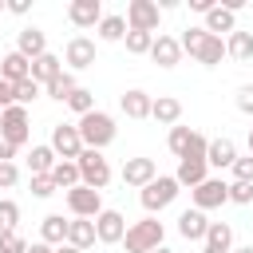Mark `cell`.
Masks as SVG:
<instances>
[{
	"instance_id": "6da1fadb",
	"label": "cell",
	"mask_w": 253,
	"mask_h": 253,
	"mask_svg": "<svg viewBox=\"0 0 253 253\" xmlns=\"http://www.w3.org/2000/svg\"><path fill=\"white\" fill-rule=\"evenodd\" d=\"M79 138H83V146L87 150H103V146H111L115 142V134H119V126H115V119L107 115V111H91V115H83L79 123Z\"/></svg>"
},
{
	"instance_id": "7a4b0ae2",
	"label": "cell",
	"mask_w": 253,
	"mask_h": 253,
	"mask_svg": "<svg viewBox=\"0 0 253 253\" xmlns=\"http://www.w3.org/2000/svg\"><path fill=\"white\" fill-rule=\"evenodd\" d=\"M162 241H166V225H162L158 217H138V221H130L126 233H123L126 253H150V249H158Z\"/></svg>"
},
{
	"instance_id": "3957f363",
	"label": "cell",
	"mask_w": 253,
	"mask_h": 253,
	"mask_svg": "<svg viewBox=\"0 0 253 253\" xmlns=\"http://www.w3.org/2000/svg\"><path fill=\"white\" fill-rule=\"evenodd\" d=\"M75 166H79V186H91V190H99V194H103V190L111 186V178H115V174H111V162L103 158V150H87V146H83V154L75 158Z\"/></svg>"
},
{
	"instance_id": "277c9868",
	"label": "cell",
	"mask_w": 253,
	"mask_h": 253,
	"mask_svg": "<svg viewBox=\"0 0 253 253\" xmlns=\"http://www.w3.org/2000/svg\"><path fill=\"white\" fill-rule=\"evenodd\" d=\"M178 194H182V186L174 182V174H158L150 186H142V190H138V202H142L146 217H154V213H162Z\"/></svg>"
},
{
	"instance_id": "5b68a950",
	"label": "cell",
	"mask_w": 253,
	"mask_h": 253,
	"mask_svg": "<svg viewBox=\"0 0 253 253\" xmlns=\"http://www.w3.org/2000/svg\"><path fill=\"white\" fill-rule=\"evenodd\" d=\"M0 134L20 150V146H28V138H32V119H28V107H20V103H12V107H4L0 111Z\"/></svg>"
},
{
	"instance_id": "8992f818",
	"label": "cell",
	"mask_w": 253,
	"mask_h": 253,
	"mask_svg": "<svg viewBox=\"0 0 253 253\" xmlns=\"http://www.w3.org/2000/svg\"><path fill=\"white\" fill-rule=\"evenodd\" d=\"M63 202H67V213H71V217L95 221V217L103 213V194L91 190V186H71V190L63 194Z\"/></svg>"
},
{
	"instance_id": "52a82bcc",
	"label": "cell",
	"mask_w": 253,
	"mask_h": 253,
	"mask_svg": "<svg viewBox=\"0 0 253 253\" xmlns=\"http://www.w3.org/2000/svg\"><path fill=\"white\" fill-rule=\"evenodd\" d=\"M158 20H162V8L154 0H130L126 4V28L130 32H150L158 36Z\"/></svg>"
},
{
	"instance_id": "ba28073f",
	"label": "cell",
	"mask_w": 253,
	"mask_h": 253,
	"mask_svg": "<svg viewBox=\"0 0 253 253\" xmlns=\"http://www.w3.org/2000/svg\"><path fill=\"white\" fill-rule=\"evenodd\" d=\"M47 146L55 150V158H67V162H75V158L83 154L79 126H75V123H55V126H51V142H47Z\"/></svg>"
},
{
	"instance_id": "9c48e42d",
	"label": "cell",
	"mask_w": 253,
	"mask_h": 253,
	"mask_svg": "<svg viewBox=\"0 0 253 253\" xmlns=\"http://www.w3.org/2000/svg\"><path fill=\"white\" fill-rule=\"evenodd\" d=\"M190 198H194V210L210 213V210H217V206L229 202V182H225V178H206L202 186L190 190Z\"/></svg>"
},
{
	"instance_id": "30bf717a",
	"label": "cell",
	"mask_w": 253,
	"mask_h": 253,
	"mask_svg": "<svg viewBox=\"0 0 253 253\" xmlns=\"http://www.w3.org/2000/svg\"><path fill=\"white\" fill-rule=\"evenodd\" d=\"M63 63H67L71 75L95 67V40H91V36H71L67 47H63Z\"/></svg>"
},
{
	"instance_id": "8fae6325",
	"label": "cell",
	"mask_w": 253,
	"mask_h": 253,
	"mask_svg": "<svg viewBox=\"0 0 253 253\" xmlns=\"http://www.w3.org/2000/svg\"><path fill=\"white\" fill-rule=\"evenodd\" d=\"M123 233H126V217L119 210L103 206V213L95 217V241L99 245H123Z\"/></svg>"
},
{
	"instance_id": "7c38bea8",
	"label": "cell",
	"mask_w": 253,
	"mask_h": 253,
	"mask_svg": "<svg viewBox=\"0 0 253 253\" xmlns=\"http://www.w3.org/2000/svg\"><path fill=\"white\" fill-rule=\"evenodd\" d=\"M119 178H123V186L142 190V186H150V182L158 178V162H154V158H126Z\"/></svg>"
},
{
	"instance_id": "4fadbf2b",
	"label": "cell",
	"mask_w": 253,
	"mask_h": 253,
	"mask_svg": "<svg viewBox=\"0 0 253 253\" xmlns=\"http://www.w3.org/2000/svg\"><path fill=\"white\" fill-rule=\"evenodd\" d=\"M237 162V142L233 138H210V146H206V166L210 170H229Z\"/></svg>"
},
{
	"instance_id": "5bb4252c",
	"label": "cell",
	"mask_w": 253,
	"mask_h": 253,
	"mask_svg": "<svg viewBox=\"0 0 253 253\" xmlns=\"http://www.w3.org/2000/svg\"><path fill=\"white\" fill-rule=\"evenodd\" d=\"M103 16H107V12H103L99 0H71V4H67V20H71L75 28H99Z\"/></svg>"
},
{
	"instance_id": "9a60e30c",
	"label": "cell",
	"mask_w": 253,
	"mask_h": 253,
	"mask_svg": "<svg viewBox=\"0 0 253 253\" xmlns=\"http://www.w3.org/2000/svg\"><path fill=\"white\" fill-rule=\"evenodd\" d=\"M16 51H20V55H24L28 63H32V59H40V55L47 51V36H43V32H40L36 24L20 28V32H16Z\"/></svg>"
},
{
	"instance_id": "2e32d148",
	"label": "cell",
	"mask_w": 253,
	"mask_h": 253,
	"mask_svg": "<svg viewBox=\"0 0 253 253\" xmlns=\"http://www.w3.org/2000/svg\"><path fill=\"white\" fill-rule=\"evenodd\" d=\"M150 103H154V95L142 91V87H130V91L119 95V111L126 119H150Z\"/></svg>"
},
{
	"instance_id": "e0dca14e",
	"label": "cell",
	"mask_w": 253,
	"mask_h": 253,
	"mask_svg": "<svg viewBox=\"0 0 253 253\" xmlns=\"http://www.w3.org/2000/svg\"><path fill=\"white\" fill-rule=\"evenodd\" d=\"M150 59H154L158 67H178V63H182V47H178V40L166 36V32H158L154 43H150Z\"/></svg>"
},
{
	"instance_id": "ac0fdd59",
	"label": "cell",
	"mask_w": 253,
	"mask_h": 253,
	"mask_svg": "<svg viewBox=\"0 0 253 253\" xmlns=\"http://www.w3.org/2000/svg\"><path fill=\"white\" fill-rule=\"evenodd\" d=\"M150 119L162 123V126H178V123H182V99H174V95H158V99L150 103Z\"/></svg>"
},
{
	"instance_id": "d6986e66",
	"label": "cell",
	"mask_w": 253,
	"mask_h": 253,
	"mask_svg": "<svg viewBox=\"0 0 253 253\" xmlns=\"http://www.w3.org/2000/svg\"><path fill=\"white\" fill-rule=\"evenodd\" d=\"M206 229H210V221H206L202 210H182L178 213V233L186 241H206Z\"/></svg>"
},
{
	"instance_id": "ffe728a7",
	"label": "cell",
	"mask_w": 253,
	"mask_h": 253,
	"mask_svg": "<svg viewBox=\"0 0 253 253\" xmlns=\"http://www.w3.org/2000/svg\"><path fill=\"white\" fill-rule=\"evenodd\" d=\"M202 28H206L210 36H221V40H225L229 32H237V16H233L229 8H221V4H217V8H210V12H206V24H202Z\"/></svg>"
},
{
	"instance_id": "44dd1931",
	"label": "cell",
	"mask_w": 253,
	"mask_h": 253,
	"mask_svg": "<svg viewBox=\"0 0 253 253\" xmlns=\"http://www.w3.org/2000/svg\"><path fill=\"white\" fill-rule=\"evenodd\" d=\"M28 75H32V63H28V59H24V55L12 47V51L0 59V79H8V83L16 87V83H24Z\"/></svg>"
},
{
	"instance_id": "7402d4cb",
	"label": "cell",
	"mask_w": 253,
	"mask_h": 253,
	"mask_svg": "<svg viewBox=\"0 0 253 253\" xmlns=\"http://www.w3.org/2000/svg\"><path fill=\"white\" fill-rule=\"evenodd\" d=\"M202 249H213V253H229V249H233V225H229V221H210Z\"/></svg>"
},
{
	"instance_id": "603a6c76",
	"label": "cell",
	"mask_w": 253,
	"mask_h": 253,
	"mask_svg": "<svg viewBox=\"0 0 253 253\" xmlns=\"http://www.w3.org/2000/svg\"><path fill=\"white\" fill-rule=\"evenodd\" d=\"M67 245H75V249H91L95 245V221H87V217H71L67 221Z\"/></svg>"
},
{
	"instance_id": "cb8c5ba5",
	"label": "cell",
	"mask_w": 253,
	"mask_h": 253,
	"mask_svg": "<svg viewBox=\"0 0 253 253\" xmlns=\"http://www.w3.org/2000/svg\"><path fill=\"white\" fill-rule=\"evenodd\" d=\"M225 55L229 59H237V63H249L253 59V32H229L225 36Z\"/></svg>"
},
{
	"instance_id": "d4e9b609",
	"label": "cell",
	"mask_w": 253,
	"mask_h": 253,
	"mask_svg": "<svg viewBox=\"0 0 253 253\" xmlns=\"http://www.w3.org/2000/svg\"><path fill=\"white\" fill-rule=\"evenodd\" d=\"M59 71H63V59H59V55H51V51H43L40 59H32V79H36L40 87H47Z\"/></svg>"
},
{
	"instance_id": "484cf974",
	"label": "cell",
	"mask_w": 253,
	"mask_h": 253,
	"mask_svg": "<svg viewBox=\"0 0 253 253\" xmlns=\"http://www.w3.org/2000/svg\"><path fill=\"white\" fill-rule=\"evenodd\" d=\"M40 241L51 245V249L67 241V221H63V213H47V217L40 221Z\"/></svg>"
},
{
	"instance_id": "4316f807",
	"label": "cell",
	"mask_w": 253,
	"mask_h": 253,
	"mask_svg": "<svg viewBox=\"0 0 253 253\" xmlns=\"http://www.w3.org/2000/svg\"><path fill=\"white\" fill-rule=\"evenodd\" d=\"M202 67H217L221 59H225V40L221 36H206L202 40V47H198V55H194Z\"/></svg>"
},
{
	"instance_id": "83f0119b",
	"label": "cell",
	"mask_w": 253,
	"mask_h": 253,
	"mask_svg": "<svg viewBox=\"0 0 253 253\" xmlns=\"http://www.w3.org/2000/svg\"><path fill=\"white\" fill-rule=\"evenodd\" d=\"M55 162H59V158H55V150H51L47 142H36V146L28 150V170H32V174H51Z\"/></svg>"
},
{
	"instance_id": "f1b7e54d",
	"label": "cell",
	"mask_w": 253,
	"mask_h": 253,
	"mask_svg": "<svg viewBox=\"0 0 253 253\" xmlns=\"http://www.w3.org/2000/svg\"><path fill=\"white\" fill-rule=\"evenodd\" d=\"M47 178H51V186H55V190H63V194H67L71 186H79V166H75V162H67V158H59V162L51 166V174H47Z\"/></svg>"
},
{
	"instance_id": "f546056e",
	"label": "cell",
	"mask_w": 253,
	"mask_h": 253,
	"mask_svg": "<svg viewBox=\"0 0 253 253\" xmlns=\"http://www.w3.org/2000/svg\"><path fill=\"white\" fill-rule=\"evenodd\" d=\"M95 32H99V40H103V43H123V36H126V16H115V12H111V16H103V20H99V28H95Z\"/></svg>"
},
{
	"instance_id": "4dcf8cb0",
	"label": "cell",
	"mask_w": 253,
	"mask_h": 253,
	"mask_svg": "<svg viewBox=\"0 0 253 253\" xmlns=\"http://www.w3.org/2000/svg\"><path fill=\"white\" fill-rule=\"evenodd\" d=\"M75 87H79V83H75V75H71V71L63 67V71H59V75H55V79H51V83L43 87V95H47V99H55V103H67Z\"/></svg>"
},
{
	"instance_id": "1f68e13d",
	"label": "cell",
	"mask_w": 253,
	"mask_h": 253,
	"mask_svg": "<svg viewBox=\"0 0 253 253\" xmlns=\"http://www.w3.org/2000/svg\"><path fill=\"white\" fill-rule=\"evenodd\" d=\"M63 107H71V111L83 119V115H91V111H95V91H87V87H75V91H71V99H67Z\"/></svg>"
},
{
	"instance_id": "d6a6232c",
	"label": "cell",
	"mask_w": 253,
	"mask_h": 253,
	"mask_svg": "<svg viewBox=\"0 0 253 253\" xmlns=\"http://www.w3.org/2000/svg\"><path fill=\"white\" fill-rule=\"evenodd\" d=\"M123 43H126V51H130V55H150V43H154V36H150V32H130V28H126Z\"/></svg>"
},
{
	"instance_id": "836d02e7",
	"label": "cell",
	"mask_w": 253,
	"mask_h": 253,
	"mask_svg": "<svg viewBox=\"0 0 253 253\" xmlns=\"http://www.w3.org/2000/svg\"><path fill=\"white\" fill-rule=\"evenodd\" d=\"M190 134H194V130L178 123V126H170V134H166V146H170V150L182 158V154H186V146H190Z\"/></svg>"
},
{
	"instance_id": "e575fe53",
	"label": "cell",
	"mask_w": 253,
	"mask_h": 253,
	"mask_svg": "<svg viewBox=\"0 0 253 253\" xmlns=\"http://www.w3.org/2000/svg\"><path fill=\"white\" fill-rule=\"evenodd\" d=\"M16 225H20V206L12 198H0V233H8Z\"/></svg>"
},
{
	"instance_id": "d590c367",
	"label": "cell",
	"mask_w": 253,
	"mask_h": 253,
	"mask_svg": "<svg viewBox=\"0 0 253 253\" xmlns=\"http://www.w3.org/2000/svg\"><path fill=\"white\" fill-rule=\"evenodd\" d=\"M206 36H210L206 28H186V32L178 36V47H182V51H190V55H198V47H202V40H206Z\"/></svg>"
},
{
	"instance_id": "8d00e7d4",
	"label": "cell",
	"mask_w": 253,
	"mask_h": 253,
	"mask_svg": "<svg viewBox=\"0 0 253 253\" xmlns=\"http://www.w3.org/2000/svg\"><path fill=\"white\" fill-rule=\"evenodd\" d=\"M40 95H43V87H40V83H36L32 75H28L24 83H16V103H20V107H28V103H36Z\"/></svg>"
},
{
	"instance_id": "74e56055",
	"label": "cell",
	"mask_w": 253,
	"mask_h": 253,
	"mask_svg": "<svg viewBox=\"0 0 253 253\" xmlns=\"http://www.w3.org/2000/svg\"><path fill=\"white\" fill-rule=\"evenodd\" d=\"M0 253H28V241H24V233H20V229H8V233H0Z\"/></svg>"
},
{
	"instance_id": "f35d334b",
	"label": "cell",
	"mask_w": 253,
	"mask_h": 253,
	"mask_svg": "<svg viewBox=\"0 0 253 253\" xmlns=\"http://www.w3.org/2000/svg\"><path fill=\"white\" fill-rule=\"evenodd\" d=\"M229 170H233V182H249L253 186V154H237V162Z\"/></svg>"
},
{
	"instance_id": "ab89813d",
	"label": "cell",
	"mask_w": 253,
	"mask_h": 253,
	"mask_svg": "<svg viewBox=\"0 0 253 253\" xmlns=\"http://www.w3.org/2000/svg\"><path fill=\"white\" fill-rule=\"evenodd\" d=\"M229 202L233 206H249L253 202V186L249 182H229Z\"/></svg>"
},
{
	"instance_id": "60d3db41",
	"label": "cell",
	"mask_w": 253,
	"mask_h": 253,
	"mask_svg": "<svg viewBox=\"0 0 253 253\" xmlns=\"http://www.w3.org/2000/svg\"><path fill=\"white\" fill-rule=\"evenodd\" d=\"M51 194H55L51 178L47 174H32V198H51Z\"/></svg>"
},
{
	"instance_id": "b9f144b4",
	"label": "cell",
	"mask_w": 253,
	"mask_h": 253,
	"mask_svg": "<svg viewBox=\"0 0 253 253\" xmlns=\"http://www.w3.org/2000/svg\"><path fill=\"white\" fill-rule=\"evenodd\" d=\"M233 103H237V111H241V115H253V83H245V87H237V95H233Z\"/></svg>"
},
{
	"instance_id": "7bdbcfd3",
	"label": "cell",
	"mask_w": 253,
	"mask_h": 253,
	"mask_svg": "<svg viewBox=\"0 0 253 253\" xmlns=\"http://www.w3.org/2000/svg\"><path fill=\"white\" fill-rule=\"evenodd\" d=\"M20 182V170H16V162H0V190H12Z\"/></svg>"
},
{
	"instance_id": "ee69618b",
	"label": "cell",
	"mask_w": 253,
	"mask_h": 253,
	"mask_svg": "<svg viewBox=\"0 0 253 253\" xmlns=\"http://www.w3.org/2000/svg\"><path fill=\"white\" fill-rule=\"evenodd\" d=\"M12 103H16V87H12L8 79H0V111H4V107H12Z\"/></svg>"
},
{
	"instance_id": "f6af8a7d",
	"label": "cell",
	"mask_w": 253,
	"mask_h": 253,
	"mask_svg": "<svg viewBox=\"0 0 253 253\" xmlns=\"http://www.w3.org/2000/svg\"><path fill=\"white\" fill-rule=\"evenodd\" d=\"M8 12L12 16H28L32 12V0H8Z\"/></svg>"
},
{
	"instance_id": "bcb514c9",
	"label": "cell",
	"mask_w": 253,
	"mask_h": 253,
	"mask_svg": "<svg viewBox=\"0 0 253 253\" xmlns=\"http://www.w3.org/2000/svg\"><path fill=\"white\" fill-rule=\"evenodd\" d=\"M12 158H16V146H12V142L0 134V162H12Z\"/></svg>"
},
{
	"instance_id": "7dc6e473",
	"label": "cell",
	"mask_w": 253,
	"mask_h": 253,
	"mask_svg": "<svg viewBox=\"0 0 253 253\" xmlns=\"http://www.w3.org/2000/svg\"><path fill=\"white\" fill-rule=\"evenodd\" d=\"M210 8H217V0H190V12H210Z\"/></svg>"
},
{
	"instance_id": "c3c4849f",
	"label": "cell",
	"mask_w": 253,
	"mask_h": 253,
	"mask_svg": "<svg viewBox=\"0 0 253 253\" xmlns=\"http://www.w3.org/2000/svg\"><path fill=\"white\" fill-rule=\"evenodd\" d=\"M28 253H55V249H51V245H43V241H32V245H28Z\"/></svg>"
},
{
	"instance_id": "681fc988",
	"label": "cell",
	"mask_w": 253,
	"mask_h": 253,
	"mask_svg": "<svg viewBox=\"0 0 253 253\" xmlns=\"http://www.w3.org/2000/svg\"><path fill=\"white\" fill-rule=\"evenodd\" d=\"M55 253H83V249H75V245H67V241H63V245H55Z\"/></svg>"
},
{
	"instance_id": "f907efd6",
	"label": "cell",
	"mask_w": 253,
	"mask_h": 253,
	"mask_svg": "<svg viewBox=\"0 0 253 253\" xmlns=\"http://www.w3.org/2000/svg\"><path fill=\"white\" fill-rule=\"evenodd\" d=\"M229 253H253V241H249V245H233Z\"/></svg>"
},
{
	"instance_id": "816d5d0a",
	"label": "cell",
	"mask_w": 253,
	"mask_h": 253,
	"mask_svg": "<svg viewBox=\"0 0 253 253\" xmlns=\"http://www.w3.org/2000/svg\"><path fill=\"white\" fill-rule=\"evenodd\" d=\"M150 253H174V249H166V245H158V249H150Z\"/></svg>"
},
{
	"instance_id": "f5cc1de1",
	"label": "cell",
	"mask_w": 253,
	"mask_h": 253,
	"mask_svg": "<svg viewBox=\"0 0 253 253\" xmlns=\"http://www.w3.org/2000/svg\"><path fill=\"white\" fill-rule=\"evenodd\" d=\"M249 154H253V126H249Z\"/></svg>"
},
{
	"instance_id": "db71d44e",
	"label": "cell",
	"mask_w": 253,
	"mask_h": 253,
	"mask_svg": "<svg viewBox=\"0 0 253 253\" xmlns=\"http://www.w3.org/2000/svg\"><path fill=\"white\" fill-rule=\"evenodd\" d=\"M0 12H8V0H0Z\"/></svg>"
},
{
	"instance_id": "11a10c76",
	"label": "cell",
	"mask_w": 253,
	"mask_h": 253,
	"mask_svg": "<svg viewBox=\"0 0 253 253\" xmlns=\"http://www.w3.org/2000/svg\"><path fill=\"white\" fill-rule=\"evenodd\" d=\"M202 253H213V249H202Z\"/></svg>"
},
{
	"instance_id": "9f6ffc18",
	"label": "cell",
	"mask_w": 253,
	"mask_h": 253,
	"mask_svg": "<svg viewBox=\"0 0 253 253\" xmlns=\"http://www.w3.org/2000/svg\"><path fill=\"white\" fill-rule=\"evenodd\" d=\"M249 67H253V59H249Z\"/></svg>"
}]
</instances>
